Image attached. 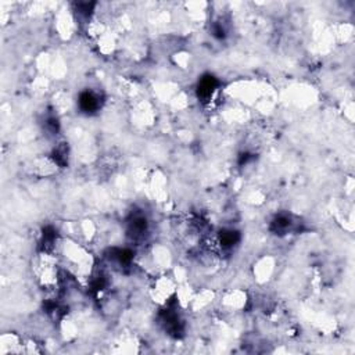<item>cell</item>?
Returning <instances> with one entry per match:
<instances>
[{"instance_id":"7a4b0ae2","label":"cell","mask_w":355,"mask_h":355,"mask_svg":"<svg viewBox=\"0 0 355 355\" xmlns=\"http://www.w3.org/2000/svg\"><path fill=\"white\" fill-rule=\"evenodd\" d=\"M215 86H217V82H215V79L213 77L203 78L199 84V94L201 97H210L213 94Z\"/></svg>"},{"instance_id":"6da1fadb","label":"cell","mask_w":355,"mask_h":355,"mask_svg":"<svg viewBox=\"0 0 355 355\" xmlns=\"http://www.w3.org/2000/svg\"><path fill=\"white\" fill-rule=\"evenodd\" d=\"M79 106L86 113H92L99 107V99L92 92H84L79 97Z\"/></svg>"}]
</instances>
